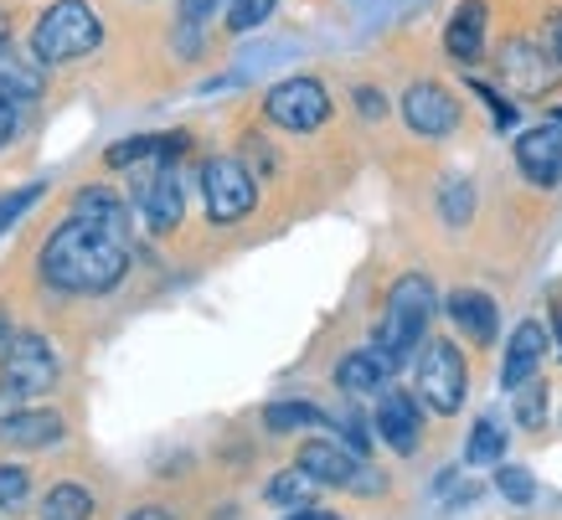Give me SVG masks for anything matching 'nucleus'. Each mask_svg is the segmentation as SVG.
I'll return each instance as SVG.
<instances>
[{
  "label": "nucleus",
  "instance_id": "nucleus-22",
  "mask_svg": "<svg viewBox=\"0 0 562 520\" xmlns=\"http://www.w3.org/2000/svg\"><path fill=\"white\" fill-rule=\"evenodd\" d=\"M315 489H321V485H315V479H310V474L294 464V470L273 474L263 495H269V505H294V510H305V505L315 500Z\"/></svg>",
  "mask_w": 562,
  "mask_h": 520
},
{
  "label": "nucleus",
  "instance_id": "nucleus-10",
  "mask_svg": "<svg viewBox=\"0 0 562 520\" xmlns=\"http://www.w3.org/2000/svg\"><path fill=\"white\" fill-rule=\"evenodd\" d=\"M52 382H57V351H52L47 340L42 336L11 340V351L0 361V386H11V392H21V397L32 403V397H42Z\"/></svg>",
  "mask_w": 562,
  "mask_h": 520
},
{
  "label": "nucleus",
  "instance_id": "nucleus-23",
  "mask_svg": "<svg viewBox=\"0 0 562 520\" xmlns=\"http://www.w3.org/2000/svg\"><path fill=\"white\" fill-rule=\"evenodd\" d=\"M501 453H506V433H501V422L480 418L475 428H470V443H464V464H501Z\"/></svg>",
  "mask_w": 562,
  "mask_h": 520
},
{
  "label": "nucleus",
  "instance_id": "nucleus-19",
  "mask_svg": "<svg viewBox=\"0 0 562 520\" xmlns=\"http://www.w3.org/2000/svg\"><path fill=\"white\" fill-rule=\"evenodd\" d=\"M72 217L99 222V227H109V233L130 237V202H124L114 185H83V191L72 196Z\"/></svg>",
  "mask_w": 562,
  "mask_h": 520
},
{
  "label": "nucleus",
  "instance_id": "nucleus-2",
  "mask_svg": "<svg viewBox=\"0 0 562 520\" xmlns=\"http://www.w3.org/2000/svg\"><path fill=\"white\" fill-rule=\"evenodd\" d=\"M434 309H439L434 279H428V273H403V279L387 289V304H382V319H376L372 346H382V351L403 366V361L424 346Z\"/></svg>",
  "mask_w": 562,
  "mask_h": 520
},
{
  "label": "nucleus",
  "instance_id": "nucleus-13",
  "mask_svg": "<svg viewBox=\"0 0 562 520\" xmlns=\"http://www.w3.org/2000/svg\"><path fill=\"white\" fill-rule=\"evenodd\" d=\"M376 438L387 443L392 453H418V438H424V412H418V397L408 392H382L376 403Z\"/></svg>",
  "mask_w": 562,
  "mask_h": 520
},
{
  "label": "nucleus",
  "instance_id": "nucleus-5",
  "mask_svg": "<svg viewBox=\"0 0 562 520\" xmlns=\"http://www.w3.org/2000/svg\"><path fill=\"white\" fill-rule=\"evenodd\" d=\"M294 464L325 489H357V495H376V489H382V474L367 470V459H361L351 443H330V438L305 443Z\"/></svg>",
  "mask_w": 562,
  "mask_h": 520
},
{
  "label": "nucleus",
  "instance_id": "nucleus-38",
  "mask_svg": "<svg viewBox=\"0 0 562 520\" xmlns=\"http://www.w3.org/2000/svg\"><path fill=\"white\" fill-rule=\"evenodd\" d=\"M552 336H558V351H562V304L552 309Z\"/></svg>",
  "mask_w": 562,
  "mask_h": 520
},
{
  "label": "nucleus",
  "instance_id": "nucleus-17",
  "mask_svg": "<svg viewBox=\"0 0 562 520\" xmlns=\"http://www.w3.org/2000/svg\"><path fill=\"white\" fill-rule=\"evenodd\" d=\"M443 47H449V57L454 63H480V52H485V0H464L460 11L449 16V26H443Z\"/></svg>",
  "mask_w": 562,
  "mask_h": 520
},
{
  "label": "nucleus",
  "instance_id": "nucleus-34",
  "mask_svg": "<svg viewBox=\"0 0 562 520\" xmlns=\"http://www.w3.org/2000/svg\"><path fill=\"white\" fill-rule=\"evenodd\" d=\"M357 103H361V118H382L387 114V99L372 93V88H357Z\"/></svg>",
  "mask_w": 562,
  "mask_h": 520
},
{
  "label": "nucleus",
  "instance_id": "nucleus-7",
  "mask_svg": "<svg viewBox=\"0 0 562 520\" xmlns=\"http://www.w3.org/2000/svg\"><path fill=\"white\" fill-rule=\"evenodd\" d=\"M258 202V185L254 176L243 170V160H227V155H217V160H206L202 166V206L212 222H243L248 212H254Z\"/></svg>",
  "mask_w": 562,
  "mask_h": 520
},
{
  "label": "nucleus",
  "instance_id": "nucleus-4",
  "mask_svg": "<svg viewBox=\"0 0 562 520\" xmlns=\"http://www.w3.org/2000/svg\"><path fill=\"white\" fill-rule=\"evenodd\" d=\"M464 392H470V371H464L460 346L454 340H428L424 355H418V397L439 418H454L464 407Z\"/></svg>",
  "mask_w": 562,
  "mask_h": 520
},
{
  "label": "nucleus",
  "instance_id": "nucleus-21",
  "mask_svg": "<svg viewBox=\"0 0 562 520\" xmlns=\"http://www.w3.org/2000/svg\"><path fill=\"white\" fill-rule=\"evenodd\" d=\"M263 422H269L273 433H294V428H325V412L315 403H305V397H294V403H269V412H263Z\"/></svg>",
  "mask_w": 562,
  "mask_h": 520
},
{
  "label": "nucleus",
  "instance_id": "nucleus-26",
  "mask_svg": "<svg viewBox=\"0 0 562 520\" xmlns=\"http://www.w3.org/2000/svg\"><path fill=\"white\" fill-rule=\"evenodd\" d=\"M516 392H521V397H516V422H521V428H542L547 422V386L531 376V382L516 386Z\"/></svg>",
  "mask_w": 562,
  "mask_h": 520
},
{
  "label": "nucleus",
  "instance_id": "nucleus-16",
  "mask_svg": "<svg viewBox=\"0 0 562 520\" xmlns=\"http://www.w3.org/2000/svg\"><path fill=\"white\" fill-rule=\"evenodd\" d=\"M392 371H397V361H392L382 346H361V351H351L341 366H336V386L351 392V397H367V392H382V386H387Z\"/></svg>",
  "mask_w": 562,
  "mask_h": 520
},
{
  "label": "nucleus",
  "instance_id": "nucleus-25",
  "mask_svg": "<svg viewBox=\"0 0 562 520\" xmlns=\"http://www.w3.org/2000/svg\"><path fill=\"white\" fill-rule=\"evenodd\" d=\"M32 495V474L21 470V464H0V510L5 516H16L21 505Z\"/></svg>",
  "mask_w": 562,
  "mask_h": 520
},
{
  "label": "nucleus",
  "instance_id": "nucleus-28",
  "mask_svg": "<svg viewBox=\"0 0 562 520\" xmlns=\"http://www.w3.org/2000/svg\"><path fill=\"white\" fill-rule=\"evenodd\" d=\"M470 212H475V185H470V181H449V185H443V222H449V227H464V222H470Z\"/></svg>",
  "mask_w": 562,
  "mask_h": 520
},
{
  "label": "nucleus",
  "instance_id": "nucleus-8",
  "mask_svg": "<svg viewBox=\"0 0 562 520\" xmlns=\"http://www.w3.org/2000/svg\"><path fill=\"white\" fill-rule=\"evenodd\" d=\"M135 212L145 217V227H150L155 237H166L181 227V217H187V196H181V181H176L171 166H139L135 176Z\"/></svg>",
  "mask_w": 562,
  "mask_h": 520
},
{
  "label": "nucleus",
  "instance_id": "nucleus-14",
  "mask_svg": "<svg viewBox=\"0 0 562 520\" xmlns=\"http://www.w3.org/2000/svg\"><path fill=\"white\" fill-rule=\"evenodd\" d=\"M63 433H68V422H63V412H52V407H21L11 418H0V449L36 453V449L63 443Z\"/></svg>",
  "mask_w": 562,
  "mask_h": 520
},
{
  "label": "nucleus",
  "instance_id": "nucleus-37",
  "mask_svg": "<svg viewBox=\"0 0 562 520\" xmlns=\"http://www.w3.org/2000/svg\"><path fill=\"white\" fill-rule=\"evenodd\" d=\"M290 520H341V516H330V510H310V505H305V510H294Z\"/></svg>",
  "mask_w": 562,
  "mask_h": 520
},
{
  "label": "nucleus",
  "instance_id": "nucleus-20",
  "mask_svg": "<svg viewBox=\"0 0 562 520\" xmlns=\"http://www.w3.org/2000/svg\"><path fill=\"white\" fill-rule=\"evenodd\" d=\"M42 520H93V495H88L78 479H63V485L47 489Z\"/></svg>",
  "mask_w": 562,
  "mask_h": 520
},
{
  "label": "nucleus",
  "instance_id": "nucleus-3",
  "mask_svg": "<svg viewBox=\"0 0 562 520\" xmlns=\"http://www.w3.org/2000/svg\"><path fill=\"white\" fill-rule=\"evenodd\" d=\"M103 42V21L88 0H52L47 11L36 16L32 32V52L42 68H57V63H78Z\"/></svg>",
  "mask_w": 562,
  "mask_h": 520
},
{
  "label": "nucleus",
  "instance_id": "nucleus-33",
  "mask_svg": "<svg viewBox=\"0 0 562 520\" xmlns=\"http://www.w3.org/2000/svg\"><path fill=\"white\" fill-rule=\"evenodd\" d=\"M227 0H181V21H212Z\"/></svg>",
  "mask_w": 562,
  "mask_h": 520
},
{
  "label": "nucleus",
  "instance_id": "nucleus-15",
  "mask_svg": "<svg viewBox=\"0 0 562 520\" xmlns=\"http://www.w3.org/2000/svg\"><path fill=\"white\" fill-rule=\"evenodd\" d=\"M542 355H547V325L542 319H521L506 340V361H501V386L516 392V386H527L537 371H542Z\"/></svg>",
  "mask_w": 562,
  "mask_h": 520
},
{
  "label": "nucleus",
  "instance_id": "nucleus-9",
  "mask_svg": "<svg viewBox=\"0 0 562 520\" xmlns=\"http://www.w3.org/2000/svg\"><path fill=\"white\" fill-rule=\"evenodd\" d=\"M501 78H506V88H516V93L542 99V93H552V88H558L562 63H558V52H547L542 42L516 36V42H506V47H501Z\"/></svg>",
  "mask_w": 562,
  "mask_h": 520
},
{
  "label": "nucleus",
  "instance_id": "nucleus-24",
  "mask_svg": "<svg viewBox=\"0 0 562 520\" xmlns=\"http://www.w3.org/2000/svg\"><path fill=\"white\" fill-rule=\"evenodd\" d=\"M273 5H279V0H227V26L238 36L258 32V26L273 16Z\"/></svg>",
  "mask_w": 562,
  "mask_h": 520
},
{
  "label": "nucleus",
  "instance_id": "nucleus-36",
  "mask_svg": "<svg viewBox=\"0 0 562 520\" xmlns=\"http://www.w3.org/2000/svg\"><path fill=\"white\" fill-rule=\"evenodd\" d=\"M124 520H176V516L160 510V505H145V510H135V516H124Z\"/></svg>",
  "mask_w": 562,
  "mask_h": 520
},
{
  "label": "nucleus",
  "instance_id": "nucleus-29",
  "mask_svg": "<svg viewBox=\"0 0 562 520\" xmlns=\"http://www.w3.org/2000/svg\"><path fill=\"white\" fill-rule=\"evenodd\" d=\"M495 485H501V495H506L512 505H531V500H537V479H531L527 470H516V464H501Z\"/></svg>",
  "mask_w": 562,
  "mask_h": 520
},
{
  "label": "nucleus",
  "instance_id": "nucleus-39",
  "mask_svg": "<svg viewBox=\"0 0 562 520\" xmlns=\"http://www.w3.org/2000/svg\"><path fill=\"white\" fill-rule=\"evenodd\" d=\"M552 52H558V63H562V16H558V26H552Z\"/></svg>",
  "mask_w": 562,
  "mask_h": 520
},
{
  "label": "nucleus",
  "instance_id": "nucleus-12",
  "mask_svg": "<svg viewBox=\"0 0 562 520\" xmlns=\"http://www.w3.org/2000/svg\"><path fill=\"white\" fill-rule=\"evenodd\" d=\"M516 166L531 185H558L562 181V124H537L516 139Z\"/></svg>",
  "mask_w": 562,
  "mask_h": 520
},
{
  "label": "nucleus",
  "instance_id": "nucleus-32",
  "mask_svg": "<svg viewBox=\"0 0 562 520\" xmlns=\"http://www.w3.org/2000/svg\"><path fill=\"white\" fill-rule=\"evenodd\" d=\"M176 52H181V57H196V52H202V21H176Z\"/></svg>",
  "mask_w": 562,
  "mask_h": 520
},
{
  "label": "nucleus",
  "instance_id": "nucleus-35",
  "mask_svg": "<svg viewBox=\"0 0 562 520\" xmlns=\"http://www.w3.org/2000/svg\"><path fill=\"white\" fill-rule=\"evenodd\" d=\"M11 340H16V325H11V309H0V361L11 351Z\"/></svg>",
  "mask_w": 562,
  "mask_h": 520
},
{
  "label": "nucleus",
  "instance_id": "nucleus-30",
  "mask_svg": "<svg viewBox=\"0 0 562 520\" xmlns=\"http://www.w3.org/2000/svg\"><path fill=\"white\" fill-rule=\"evenodd\" d=\"M36 196H42V185H21V191H11V196H0V233H5V227H11V222H16Z\"/></svg>",
  "mask_w": 562,
  "mask_h": 520
},
{
  "label": "nucleus",
  "instance_id": "nucleus-6",
  "mask_svg": "<svg viewBox=\"0 0 562 520\" xmlns=\"http://www.w3.org/2000/svg\"><path fill=\"white\" fill-rule=\"evenodd\" d=\"M263 118L290 129V135H315L330 118V93L315 78H284L263 93Z\"/></svg>",
  "mask_w": 562,
  "mask_h": 520
},
{
  "label": "nucleus",
  "instance_id": "nucleus-18",
  "mask_svg": "<svg viewBox=\"0 0 562 520\" xmlns=\"http://www.w3.org/2000/svg\"><path fill=\"white\" fill-rule=\"evenodd\" d=\"M449 319H454V330L470 336L475 346H491L495 340V299L491 294H480V289H454L449 294Z\"/></svg>",
  "mask_w": 562,
  "mask_h": 520
},
{
  "label": "nucleus",
  "instance_id": "nucleus-1",
  "mask_svg": "<svg viewBox=\"0 0 562 520\" xmlns=\"http://www.w3.org/2000/svg\"><path fill=\"white\" fill-rule=\"evenodd\" d=\"M36 269L57 294H109V289H120L124 269H130V242L99 222L68 217L47 237Z\"/></svg>",
  "mask_w": 562,
  "mask_h": 520
},
{
  "label": "nucleus",
  "instance_id": "nucleus-27",
  "mask_svg": "<svg viewBox=\"0 0 562 520\" xmlns=\"http://www.w3.org/2000/svg\"><path fill=\"white\" fill-rule=\"evenodd\" d=\"M26 103L32 99H21V93H11V88L0 83V150L21 135V124H26Z\"/></svg>",
  "mask_w": 562,
  "mask_h": 520
},
{
  "label": "nucleus",
  "instance_id": "nucleus-11",
  "mask_svg": "<svg viewBox=\"0 0 562 520\" xmlns=\"http://www.w3.org/2000/svg\"><path fill=\"white\" fill-rule=\"evenodd\" d=\"M403 124H408L418 139H449L460 129V103L439 83H413L408 93H403Z\"/></svg>",
  "mask_w": 562,
  "mask_h": 520
},
{
  "label": "nucleus",
  "instance_id": "nucleus-40",
  "mask_svg": "<svg viewBox=\"0 0 562 520\" xmlns=\"http://www.w3.org/2000/svg\"><path fill=\"white\" fill-rule=\"evenodd\" d=\"M552 118H558V124H562V109H552Z\"/></svg>",
  "mask_w": 562,
  "mask_h": 520
},
{
  "label": "nucleus",
  "instance_id": "nucleus-31",
  "mask_svg": "<svg viewBox=\"0 0 562 520\" xmlns=\"http://www.w3.org/2000/svg\"><path fill=\"white\" fill-rule=\"evenodd\" d=\"M470 88H475L480 99L491 103V124H495V129H512V124H516V109H512V103H506V99H495V93H491L485 83H470Z\"/></svg>",
  "mask_w": 562,
  "mask_h": 520
}]
</instances>
